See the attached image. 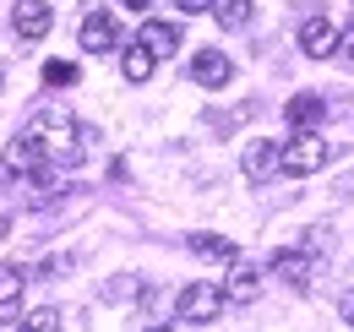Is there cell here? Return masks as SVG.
<instances>
[{"label": "cell", "instance_id": "obj_1", "mask_svg": "<svg viewBox=\"0 0 354 332\" xmlns=\"http://www.w3.org/2000/svg\"><path fill=\"white\" fill-rule=\"evenodd\" d=\"M22 136L39 147L49 158V169H60V164H82V153H88V131L71 120V109H60V104H44L33 120L22 125Z\"/></svg>", "mask_w": 354, "mask_h": 332}, {"label": "cell", "instance_id": "obj_2", "mask_svg": "<svg viewBox=\"0 0 354 332\" xmlns=\"http://www.w3.org/2000/svg\"><path fill=\"white\" fill-rule=\"evenodd\" d=\"M0 174H6V180H22V185H39V180H49L55 169H49V158L28 142V136H17V142H6V153H0Z\"/></svg>", "mask_w": 354, "mask_h": 332}, {"label": "cell", "instance_id": "obj_3", "mask_svg": "<svg viewBox=\"0 0 354 332\" xmlns=\"http://www.w3.org/2000/svg\"><path fill=\"white\" fill-rule=\"evenodd\" d=\"M327 158H333V142H322V131H295L283 142V174H316L327 169Z\"/></svg>", "mask_w": 354, "mask_h": 332}, {"label": "cell", "instance_id": "obj_4", "mask_svg": "<svg viewBox=\"0 0 354 332\" xmlns=\"http://www.w3.org/2000/svg\"><path fill=\"white\" fill-rule=\"evenodd\" d=\"M223 299H229V294H223L218 284H185L180 299H175V316L191 322V327H207V322L223 316Z\"/></svg>", "mask_w": 354, "mask_h": 332}, {"label": "cell", "instance_id": "obj_5", "mask_svg": "<svg viewBox=\"0 0 354 332\" xmlns=\"http://www.w3.org/2000/svg\"><path fill=\"white\" fill-rule=\"evenodd\" d=\"M240 174H245L251 185H267L272 174H283V142H267V136L245 142V158H240Z\"/></svg>", "mask_w": 354, "mask_h": 332}, {"label": "cell", "instance_id": "obj_6", "mask_svg": "<svg viewBox=\"0 0 354 332\" xmlns=\"http://www.w3.org/2000/svg\"><path fill=\"white\" fill-rule=\"evenodd\" d=\"M22 299H28V267L0 261V327L22 322Z\"/></svg>", "mask_w": 354, "mask_h": 332}, {"label": "cell", "instance_id": "obj_7", "mask_svg": "<svg viewBox=\"0 0 354 332\" xmlns=\"http://www.w3.org/2000/svg\"><path fill=\"white\" fill-rule=\"evenodd\" d=\"M11 28H17V39L22 44H39L55 28V11H49V0H17V11H11Z\"/></svg>", "mask_w": 354, "mask_h": 332}, {"label": "cell", "instance_id": "obj_8", "mask_svg": "<svg viewBox=\"0 0 354 332\" xmlns=\"http://www.w3.org/2000/svg\"><path fill=\"white\" fill-rule=\"evenodd\" d=\"M300 49H306L310 60H327V55L338 49V28H333L327 11H310L306 22H300Z\"/></svg>", "mask_w": 354, "mask_h": 332}, {"label": "cell", "instance_id": "obj_9", "mask_svg": "<svg viewBox=\"0 0 354 332\" xmlns=\"http://www.w3.org/2000/svg\"><path fill=\"white\" fill-rule=\"evenodd\" d=\"M229 77H234V60L223 49H196L191 55V82L196 87H229Z\"/></svg>", "mask_w": 354, "mask_h": 332}, {"label": "cell", "instance_id": "obj_10", "mask_svg": "<svg viewBox=\"0 0 354 332\" xmlns=\"http://www.w3.org/2000/svg\"><path fill=\"white\" fill-rule=\"evenodd\" d=\"M77 39H82L88 55H115V49H120V22H115L109 11H93L88 22H82V33H77Z\"/></svg>", "mask_w": 354, "mask_h": 332}, {"label": "cell", "instance_id": "obj_11", "mask_svg": "<svg viewBox=\"0 0 354 332\" xmlns=\"http://www.w3.org/2000/svg\"><path fill=\"white\" fill-rule=\"evenodd\" d=\"M136 44H142L153 60H169V55L180 49V28H175V22H158V17H147V22H142V33H136Z\"/></svg>", "mask_w": 354, "mask_h": 332}, {"label": "cell", "instance_id": "obj_12", "mask_svg": "<svg viewBox=\"0 0 354 332\" xmlns=\"http://www.w3.org/2000/svg\"><path fill=\"white\" fill-rule=\"evenodd\" d=\"M283 284H295V289H306L310 284V273H316V256L310 250H272V261H267Z\"/></svg>", "mask_w": 354, "mask_h": 332}, {"label": "cell", "instance_id": "obj_13", "mask_svg": "<svg viewBox=\"0 0 354 332\" xmlns=\"http://www.w3.org/2000/svg\"><path fill=\"white\" fill-rule=\"evenodd\" d=\"M327 115V104H322V93H295L289 104H283V120L295 125V131H316Z\"/></svg>", "mask_w": 354, "mask_h": 332}, {"label": "cell", "instance_id": "obj_14", "mask_svg": "<svg viewBox=\"0 0 354 332\" xmlns=\"http://www.w3.org/2000/svg\"><path fill=\"white\" fill-rule=\"evenodd\" d=\"M185 246L196 250V256H202V261H229V267H234V261H240V250H234V240H223V234H191V240H185Z\"/></svg>", "mask_w": 354, "mask_h": 332}, {"label": "cell", "instance_id": "obj_15", "mask_svg": "<svg viewBox=\"0 0 354 332\" xmlns=\"http://www.w3.org/2000/svg\"><path fill=\"white\" fill-rule=\"evenodd\" d=\"M257 289H262V278H257V267H245V261H234V273H229V284H223V294H229V299H240V305H251V299H257Z\"/></svg>", "mask_w": 354, "mask_h": 332}, {"label": "cell", "instance_id": "obj_16", "mask_svg": "<svg viewBox=\"0 0 354 332\" xmlns=\"http://www.w3.org/2000/svg\"><path fill=\"white\" fill-rule=\"evenodd\" d=\"M120 71H126V82H147V77L158 71V60H153V55H147L142 44H131V49L120 55Z\"/></svg>", "mask_w": 354, "mask_h": 332}, {"label": "cell", "instance_id": "obj_17", "mask_svg": "<svg viewBox=\"0 0 354 332\" xmlns=\"http://www.w3.org/2000/svg\"><path fill=\"white\" fill-rule=\"evenodd\" d=\"M213 17H218V28H245L251 22V0H213Z\"/></svg>", "mask_w": 354, "mask_h": 332}, {"label": "cell", "instance_id": "obj_18", "mask_svg": "<svg viewBox=\"0 0 354 332\" xmlns=\"http://www.w3.org/2000/svg\"><path fill=\"white\" fill-rule=\"evenodd\" d=\"M17 332H66V322H60L55 305H44V311H28V316L17 322Z\"/></svg>", "mask_w": 354, "mask_h": 332}, {"label": "cell", "instance_id": "obj_19", "mask_svg": "<svg viewBox=\"0 0 354 332\" xmlns=\"http://www.w3.org/2000/svg\"><path fill=\"white\" fill-rule=\"evenodd\" d=\"M44 82H49V87L77 82V66H71V60H49V66H44Z\"/></svg>", "mask_w": 354, "mask_h": 332}, {"label": "cell", "instance_id": "obj_20", "mask_svg": "<svg viewBox=\"0 0 354 332\" xmlns=\"http://www.w3.org/2000/svg\"><path fill=\"white\" fill-rule=\"evenodd\" d=\"M333 60L354 66V28H344V33H338V49H333Z\"/></svg>", "mask_w": 354, "mask_h": 332}, {"label": "cell", "instance_id": "obj_21", "mask_svg": "<svg viewBox=\"0 0 354 332\" xmlns=\"http://www.w3.org/2000/svg\"><path fill=\"white\" fill-rule=\"evenodd\" d=\"M180 11H213V0H175Z\"/></svg>", "mask_w": 354, "mask_h": 332}, {"label": "cell", "instance_id": "obj_22", "mask_svg": "<svg viewBox=\"0 0 354 332\" xmlns=\"http://www.w3.org/2000/svg\"><path fill=\"white\" fill-rule=\"evenodd\" d=\"M338 311H344V322H349V327H354V289L344 294V305H338Z\"/></svg>", "mask_w": 354, "mask_h": 332}, {"label": "cell", "instance_id": "obj_23", "mask_svg": "<svg viewBox=\"0 0 354 332\" xmlns=\"http://www.w3.org/2000/svg\"><path fill=\"white\" fill-rule=\"evenodd\" d=\"M120 6H131V11H147V6H153V0H120Z\"/></svg>", "mask_w": 354, "mask_h": 332}]
</instances>
